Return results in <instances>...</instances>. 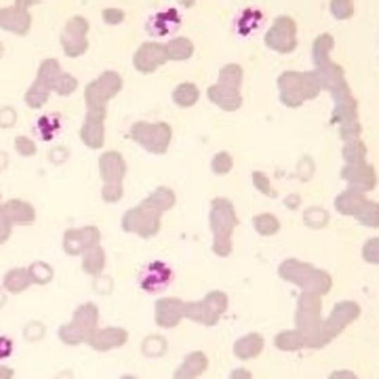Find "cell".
<instances>
[{"label": "cell", "instance_id": "cell-1", "mask_svg": "<svg viewBox=\"0 0 379 379\" xmlns=\"http://www.w3.org/2000/svg\"><path fill=\"white\" fill-rule=\"evenodd\" d=\"M238 225L236 206L230 198H213L209 209V228L213 234V253L217 257H230L234 251V230Z\"/></svg>", "mask_w": 379, "mask_h": 379}, {"label": "cell", "instance_id": "cell-2", "mask_svg": "<svg viewBox=\"0 0 379 379\" xmlns=\"http://www.w3.org/2000/svg\"><path fill=\"white\" fill-rule=\"evenodd\" d=\"M129 135L131 139L144 148L148 154L152 156H163L169 152L171 148V142H173V129L169 123H148V120H139V123H133L131 129H129Z\"/></svg>", "mask_w": 379, "mask_h": 379}, {"label": "cell", "instance_id": "cell-3", "mask_svg": "<svg viewBox=\"0 0 379 379\" xmlns=\"http://www.w3.org/2000/svg\"><path fill=\"white\" fill-rule=\"evenodd\" d=\"M278 89H280V101L289 108H297L304 101H308L321 93L314 72H310V74L285 72L278 78Z\"/></svg>", "mask_w": 379, "mask_h": 379}, {"label": "cell", "instance_id": "cell-4", "mask_svg": "<svg viewBox=\"0 0 379 379\" xmlns=\"http://www.w3.org/2000/svg\"><path fill=\"white\" fill-rule=\"evenodd\" d=\"M97 321H99V312L95 304H82L74 312L72 323L59 329V340L68 346H78L82 342H89L91 333L97 329Z\"/></svg>", "mask_w": 379, "mask_h": 379}, {"label": "cell", "instance_id": "cell-5", "mask_svg": "<svg viewBox=\"0 0 379 379\" xmlns=\"http://www.w3.org/2000/svg\"><path fill=\"white\" fill-rule=\"evenodd\" d=\"M161 219L163 215L154 213L152 209L144 206L142 202L133 209H127L120 219V228L127 234H135L139 238H152L161 232Z\"/></svg>", "mask_w": 379, "mask_h": 379}, {"label": "cell", "instance_id": "cell-6", "mask_svg": "<svg viewBox=\"0 0 379 379\" xmlns=\"http://www.w3.org/2000/svg\"><path fill=\"white\" fill-rule=\"evenodd\" d=\"M120 91H123V76L114 70H106L93 82L87 85L85 89L87 108L108 106V101L114 99Z\"/></svg>", "mask_w": 379, "mask_h": 379}, {"label": "cell", "instance_id": "cell-7", "mask_svg": "<svg viewBox=\"0 0 379 379\" xmlns=\"http://www.w3.org/2000/svg\"><path fill=\"white\" fill-rule=\"evenodd\" d=\"M106 116H108V106H97V108H87L82 127H80V142L89 150H101L106 144Z\"/></svg>", "mask_w": 379, "mask_h": 379}, {"label": "cell", "instance_id": "cell-8", "mask_svg": "<svg viewBox=\"0 0 379 379\" xmlns=\"http://www.w3.org/2000/svg\"><path fill=\"white\" fill-rule=\"evenodd\" d=\"M228 308V297L219 291L209 293L202 302H194V304H186V316L202 323V325H213Z\"/></svg>", "mask_w": 379, "mask_h": 379}, {"label": "cell", "instance_id": "cell-9", "mask_svg": "<svg viewBox=\"0 0 379 379\" xmlns=\"http://www.w3.org/2000/svg\"><path fill=\"white\" fill-rule=\"evenodd\" d=\"M266 44L278 53H291L297 46V25L291 17L280 15L274 19L272 27L266 34Z\"/></svg>", "mask_w": 379, "mask_h": 379}, {"label": "cell", "instance_id": "cell-10", "mask_svg": "<svg viewBox=\"0 0 379 379\" xmlns=\"http://www.w3.org/2000/svg\"><path fill=\"white\" fill-rule=\"evenodd\" d=\"M101 242V230L97 225H82V228H70L63 232V251L68 255H82L89 249L97 247Z\"/></svg>", "mask_w": 379, "mask_h": 379}, {"label": "cell", "instance_id": "cell-11", "mask_svg": "<svg viewBox=\"0 0 379 379\" xmlns=\"http://www.w3.org/2000/svg\"><path fill=\"white\" fill-rule=\"evenodd\" d=\"M89 19L87 17H72L68 19L66 27H63V34H61V44H63V51L70 55V57H80L87 49H89Z\"/></svg>", "mask_w": 379, "mask_h": 379}, {"label": "cell", "instance_id": "cell-12", "mask_svg": "<svg viewBox=\"0 0 379 379\" xmlns=\"http://www.w3.org/2000/svg\"><path fill=\"white\" fill-rule=\"evenodd\" d=\"M167 61H169V57L165 51V42H159V40L142 42L133 55V66L142 74H152L159 68H163Z\"/></svg>", "mask_w": 379, "mask_h": 379}, {"label": "cell", "instance_id": "cell-13", "mask_svg": "<svg viewBox=\"0 0 379 379\" xmlns=\"http://www.w3.org/2000/svg\"><path fill=\"white\" fill-rule=\"evenodd\" d=\"M137 282L146 293H163L173 282V270L165 261H152L139 272Z\"/></svg>", "mask_w": 379, "mask_h": 379}, {"label": "cell", "instance_id": "cell-14", "mask_svg": "<svg viewBox=\"0 0 379 379\" xmlns=\"http://www.w3.org/2000/svg\"><path fill=\"white\" fill-rule=\"evenodd\" d=\"M97 167H99V178L104 184H123L127 178V171H129L125 156L116 150L101 152Z\"/></svg>", "mask_w": 379, "mask_h": 379}, {"label": "cell", "instance_id": "cell-15", "mask_svg": "<svg viewBox=\"0 0 379 379\" xmlns=\"http://www.w3.org/2000/svg\"><path fill=\"white\" fill-rule=\"evenodd\" d=\"M180 25H182L180 11L178 8H163L148 19L146 30L152 38H165V36L173 34L175 30H180Z\"/></svg>", "mask_w": 379, "mask_h": 379}, {"label": "cell", "instance_id": "cell-16", "mask_svg": "<svg viewBox=\"0 0 379 379\" xmlns=\"http://www.w3.org/2000/svg\"><path fill=\"white\" fill-rule=\"evenodd\" d=\"M206 97L213 106H217L223 112H236L242 106V93L240 89L225 87L221 82H215L206 89Z\"/></svg>", "mask_w": 379, "mask_h": 379}, {"label": "cell", "instance_id": "cell-17", "mask_svg": "<svg viewBox=\"0 0 379 379\" xmlns=\"http://www.w3.org/2000/svg\"><path fill=\"white\" fill-rule=\"evenodd\" d=\"M0 213L11 225H30V223L36 221L34 204L27 202V200H21V198H11V200L2 202Z\"/></svg>", "mask_w": 379, "mask_h": 379}, {"label": "cell", "instance_id": "cell-18", "mask_svg": "<svg viewBox=\"0 0 379 379\" xmlns=\"http://www.w3.org/2000/svg\"><path fill=\"white\" fill-rule=\"evenodd\" d=\"M184 310H186V304L182 299H175V297L161 299L156 304V323L165 329H171L186 316Z\"/></svg>", "mask_w": 379, "mask_h": 379}, {"label": "cell", "instance_id": "cell-19", "mask_svg": "<svg viewBox=\"0 0 379 379\" xmlns=\"http://www.w3.org/2000/svg\"><path fill=\"white\" fill-rule=\"evenodd\" d=\"M142 204L152 209L159 215H165L167 211H171L178 204V194H175V190L169 188V186H159L142 200Z\"/></svg>", "mask_w": 379, "mask_h": 379}, {"label": "cell", "instance_id": "cell-20", "mask_svg": "<svg viewBox=\"0 0 379 379\" xmlns=\"http://www.w3.org/2000/svg\"><path fill=\"white\" fill-rule=\"evenodd\" d=\"M344 180L350 182L352 190L359 192H367L375 186V173L371 167L363 165V163H352L344 169Z\"/></svg>", "mask_w": 379, "mask_h": 379}, {"label": "cell", "instance_id": "cell-21", "mask_svg": "<svg viewBox=\"0 0 379 379\" xmlns=\"http://www.w3.org/2000/svg\"><path fill=\"white\" fill-rule=\"evenodd\" d=\"M127 342V331L125 329H95L89 337V344L95 350H112V348H120Z\"/></svg>", "mask_w": 379, "mask_h": 379}, {"label": "cell", "instance_id": "cell-22", "mask_svg": "<svg viewBox=\"0 0 379 379\" xmlns=\"http://www.w3.org/2000/svg\"><path fill=\"white\" fill-rule=\"evenodd\" d=\"M0 27L15 32V34H25L30 30V13L27 8L21 6H11L0 11Z\"/></svg>", "mask_w": 379, "mask_h": 379}, {"label": "cell", "instance_id": "cell-23", "mask_svg": "<svg viewBox=\"0 0 379 379\" xmlns=\"http://www.w3.org/2000/svg\"><path fill=\"white\" fill-rule=\"evenodd\" d=\"M32 285H34V280H32L30 268H11L2 280V289L6 293H23Z\"/></svg>", "mask_w": 379, "mask_h": 379}, {"label": "cell", "instance_id": "cell-24", "mask_svg": "<svg viewBox=\"0 0 379 379\" xmlns=\"http://www.w3.org/2000/svg\"><path fill=\"white\" fill-rule=\"evenodd\" d=\"M32 131H34V137L40 139V142L55 139V135L61 131V116L59 114H44L34 123Z\"/></svg>", "mask_w": 379, "mask_h": 379}, {"label": "cell", "instance_id": "cell-25", "mask_svg": "<svg viewBox=\"0 0 379 379\" xmlns=\"http://www.w3.org/2000/svg\"><path fill=\"white\" fill-rule=\"evenodd\" d=\"M165 51L169 61H188L194 55V42L186 36H175L165 42Z\"/></svg>", "mask_w": 379, "mask_h": 379}, {"label": "cell", "instance_id": "cell-26", "mask_svg": "<svg viewBox=\"0 0 379 379\" xmlns=\"http://www.w3.org/2000/svg\"><path fill=\"white\" fill-rule=\"evenodd\" d=\"M335 204L344 215H359L363 211V206L367 204V198H365L363 192L350 188L335 200Z\"/></svg>", "mask_w": 379, "mask_h": 379}, {"label": "cell", "instance_id": "cell-27", "mask_svg": "<svg viewBox=\"0 0 379 379\" xmlns=\"http://www.w3.org/2000/svg\"><path fill=\"white\" fill-rule=\"evenodd\" d=\"M106 268V251L101 244L82 253V270L91 276H99Z\"/></svg>", "mask_w": 379, "mask_h": 379}, {"label": "cell", "instance_id": "cell-28", "mask_svg": "<svg viewBox=\"0 0 379 379\" xmlns=\"http://www.w3.org/2000/svg\"><path fill=\"white\" fill-rule=\"evenodd\" d=\"M200 99V89L194 82H180L173 89V101L180 108H194Z\"/></svg>", "mask_w": 379, "mask_h": 379}, {"label": "cell", "instance_id": "cell-29", "mask_svg": "<svg viewBox=\"0 0 379 379\" xmlns=\"http://www.w3.org/2000/svg\"><path fill=\"white\" fill-rule=\"evenodd\" d=\"M261 19H263L261 11H257V8H244V11L236 17V32L242 34V36H247V34L255 32V30L261 25Z\"/></svg>", "mask_w": 379, "mask_h": 379}, {"label": "cell", "instance_id": "cell-30", "mask_svg": "<svg viewBox=\"0 0 379 379\" xmlns=\"http://www.w3.org/2000/svg\"><path fill=\"white\" fill-rule=\"evenodd\" d=\"M261 348H263V342H261L259 335H247V337H242V340L236 342L234 354H236L238 359H244V361H247V359L257 356V354L261 352Z\"/></svg>", "mask_w": 379, "mask_h": 379}, {"label": "cell", "instance_id": "cell-31", "mask_svg": "<svg viewBox=\"0 0 379 379\" xmlns=\"http://www.w3.org/2000/svg\"><path fill=\"white\" fill-rule=\"evenodd\" d=\"M242 80H244V72L238 63H225L217 76V82H221L225 87H234V89H240Z\"/></svg>", "mask_w": 379, "mask_h": 379}, {"label": "cell", "instance_id": "cell-32", "mask_svg": "<svg viewBox=\"0 0 379 379\" xmlns=\"http://www.w3.org/2000/svg\"><path fill=\"white\" fill-rule=\"evenodd\" d=\"M253 228L261 236H274L280 230V221L272 213H259V215L253 217Z\"/></svg>", "mask_w": 379, "mask_h": 379}, {"label": "cell", "instance_id": "cell-33", "mask_svg": "<svg viewBox=\"0 0 379 379\" xmlns=\"http://www.w3.org/2000/svg\"><path fill=\"white\" fill-rule=\"evenodd\" d=\"M61 74H63V70H61L59 61H57V59H46V61L40 63V70H38V82H42L44 87L53 89L55 80H57Z\"/></svg>", "mask_w": 379, "mask_h": 379}, {"label": "cell", "instance_id": "cell-34", "mask_svg": "<svg viewBox=\"0 0 379 379\" xmlns=\"http://www.w3.org/2000/svg\"><path fill=\"white\" fill-rule=\"evenodd\" d=\"M331 51H333V38H331V34L318 36L316 42H314V63H316V68L331 63V59H329V53H331Z\"/></svg>", "mask_w": 379, "mask_h": 379}, {"label": "cell", "instance_id": "cell-35", "mask_svg": "<svg viewBox=\"0 0 379 379\" xmlns=\"http://www.w3.org/2000/svg\"><path fill=\"white\" fill-rule=\"evenodd\" d=\"M49 95H51V89L36 80V82L27 89V93H25V104H27L32 110H34V108H42V106L49 101Z\"/></svg>", "mask_w": 379, "mask_h": 379}, {"label": "cell", "instance_id": "cell-36", "mask_svg": "<svg viewBox=\"0 0 379 379\" xmlns=\"http://www.w3.org/2000/svg\"><path fill=\"white\" fill-rule=\"evenodd\" d=\"M232 169H234V156H232L230 152L221 150V152H215V154H213V159H211V171H213L215 175H219V178L230 175Z\"/></svg>", "mask_w": 379, "mask_h": 379}, {"label": "cell", "instance_id": "cell-37", "mask_svg": "<svg viewBox=\"0 0 379 379\" xmlns=\"http://www.w3.org/2000/svg\"><path fill=\"white\" fill-rule=\"evenodd\" d=\"M27 268H30L32 280H34L36 285H46V282L53 280V268H51L49 263H44V261H34V263L27 266Z\"/></svg>", "mask_w": 379, "mask_h": 379}, {"label": "cell", "instance_id": "cell-38", "mask_svg": "<svg viewBox=\"0 0 379 379\" xmlns=\"http://www.w3.org/2000/svg\"><path fill=\"white\" fill-rule=\"evenodd\" d=\"M76 89H78V80H76L72 74H66V72H63V74L55 80V85H53L51 91H55L57 95L66 97V95H72Z\"/></svg>", "mask_w": 379, "mask_h": 379}, {"label": "cell", "instance_id": "cell-39", "mask_svg": "<svg viewBox=\"0 0 379 379\" xmlns=\"http://www.w3.org/2000/svg\"><path fill=\"white\" fill-rule=\"evenodd\" d=\"M251 182H253V186H255V190H257L259 194L270 196V198H276V190H274L272 182H270V178H268L263 171H253Z\"/></svg>", "mask_w": 379, "mask_h": 379}, {"label": "cell", "instance_id": "cell-40", "mask_svg": "<svg viewBox=\"0 0 379 379\" xmlns=\"http://www.w3.org/2000/svg\"><path fill=\"white\" fill-rule=\"evenodd\" d=\"M125 198V186L123 184H104L101 188V200L108 204H116Z\"/></svg>", "mask_w": 379, "mask_h": 379}, {"label": "cell", "instance_id": "cell-41", "mask_svg": "<svg viewBox=\"0 0 379 379\" xmlns=\"http://www.w3.org/2000/svg\"><path fill=\"white\" fill-rule=\"evenodd\" d=\"M13 146H15V152H17L21 159H30V156L36 154V139H32V137H27V135H19Z\"/></svg>", "mask_w": 379, "mask_h": 379}, {"label": "cell", "instance_id": "cell-42", "mask_svg": "<svg viewBox=\"0 0 379 379\" xmlns=\"http://www.w3.org/2000/svg\"><path fill=\"white\" fill-rule=\"evenodd\" d=\"M331 13L337 19H350L354 15V2L352 0H331Z\"/></svg>", "mask_w": 379, "mask_h": 379}, {"label": "cell", "instance_id": "cell-43", "mask_svg": "<svg viewBox=\"0 0 379 379\" xmlns=\"http://www.w3.org/2000/svg\"><path fill=\"white\" fill-rule=\"evenodd\" d=\"M365 225H373V228H378L379 225V204L375 202H367L365 206H363V211L356 215Z\"/></svg>", "mask_w": 379, "mask_h": 379}, {"label": "cell", "instance_id": "cell-44", "mask_svg": "<svg viewBox=\"0 0 379 379\" xmlns=\"http://www.w3.org/2000/svg\"><path fill=\"white\" fill-rule=\"evenodd\" d=\"M344 154H346V159H348V163H350V165H352V163H363V156H365V146H363L359 139H350V144L346 146Z\"/></svg>", "mask_w": 379, "mask_h": 379}, {"label": "cell", "instance_id": "cell-45", "mask_svg": "<svg viewBox=\"0 0 379 379\" xmlns=\"http://www.w3.org/2000/svg\"><path fill=\"white\" fill-rule=\"evenodd\" d=\"M101 17H104V21H106L108 25H120V23L125 21L127 13H125L123 8H118V6H108V8H104Z\"/></svg>", "mask_w": 379, "mask_h": 379}, {"label": "cell", "instance_id": "cell-46", "mask_svg": "<svg viewBox=\"0 0 379 379\" xmlns=\"http://www.w3.org/2000/svg\"><path fill=\"white\" fill-rule=\"evenodd\" d=\"M327 213L325 211H321V209H310L308 213H306V221H308V225H312V228H323V225H327Z\"/></svg>", "mask_w": 379, "mask_h": 379}, {"label": "cell", "instance_id": "cell-47", "mask_svg": "<svg viewBox=\"0 0 379 379\" xmlns=\"http://www.w3.org/2000/svg\"><path fill=\"white\" fill-rule=\"evenodd\" d=\"M13 352H15V344H13V340L6 337V335H0V361L13 356Z\"/></svg>", "mask_w": 379, "mask_h": 379}, {"label": "cell", "instance_id": "cell-48", "mask_svg": "<svg viewBox=\"0 0 379 379\" xmlns=\"http://www.w3.org/2000/svg\"><path fill=\"white\" fill-rule=\"evenodd\" d=\"M11 230H13V225L2 217V213H0V244L2 242H6L8 240V236H11Z\"/></svg>", "mask_w": 379, "mask_h": 379}, {"label": "cell", "instance_id": "cell-49", "mask_svg": "<svg viewBox=\"0 0 379 379\" xmlns=\"http://www.w3.org/2000/svg\"><path fill=\"white\" fill-rule=\"evenodd\" d=\"M230 379H251V373L247 369H236V371H232Z\"/></svg>", "mask_w": 379, "mask_h": 379}, {"label": "cell", "instance_id": "cell-50", "mask_svg": "<svg viewBox=\"0 0 379 379\" xmlns=\"http://www.w3.org/2000/svg\"><path fill=\"white\" fill-rule=\"evenodd\" d=\"M0 379H13V369H11V367L0 365Z\"/></svg>", "mask_w": 379, "mask_h": 379}, {"label": "cell", "instance_id": "cell-51", "mask_svg": "<svg viewBox=\"0 0 379 379\" xmlns=\"http://www.w3.org/2000/svg\"><path fill=\"white\" fill-rule=\"evenodd\" d=\"M34 2H38V0H17V6H21V8H27V6H32Z\"/></svg>", "mask_w": 379, "mask_h": 379}, {"label": "cell", "instance_id": "cell-52", "mask_svg": "<svg viewBox=\"0 0 379 379\" xmlns=\"http://www.w3.org/2000/svg\"><path fill=\"white\" fill-rule=\"evenodd\" d=\"M178 4L184 6V8H192V6L196 4V0H178Z\"/></svg>", "mask_w": 379, "mask_h": 379}, {"label": "cell", "instance_id": "cell-53", "mask_svg": "<svg viewBox=\"0 0 379 379\" xmlns=\"http://www.w3.org/2000/svg\"><path fill=\"white\" fill-rule=\"evenodd\" d=\"M0 206H2V196H0Z\"/></svg>", "mask_w": 379, "mask_h": 379}, {"label": "cell", "instance_id": "cell-54", "mask_svg": "<svg viewBox=\"0 0 379 379\" xmlns=\"http://www.w3.org/2000/svg\"><path fill=\"white\" fill-rule=\"evenodd\" d=\"M125 379H133V378H125Z\"/></svg>", "mask_w": 379, "mask_h": 379}]
</instances>
